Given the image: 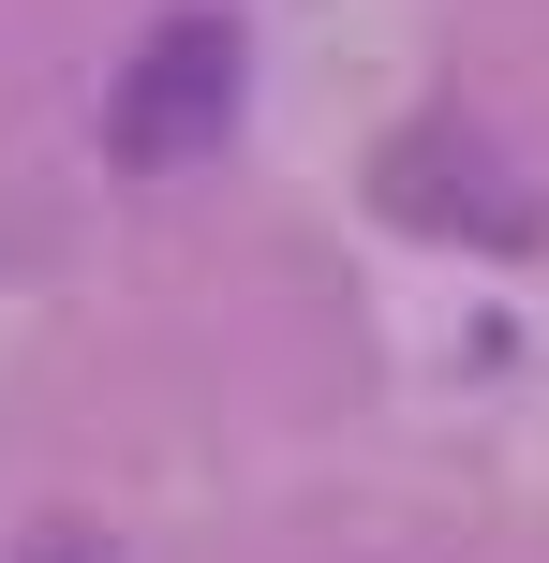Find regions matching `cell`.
Listing matches in <instances>:
<instances>
[{"label":"cell","instance_id":"1","mask_svg":"<svg viewBox=\"0 0 549 563\" xmlns=\"http://www.w3.org/2000/svg\"><path fill=\"white\" fill-rule=\"evenodd\" d=\"M238 89H253V45L238 15H164L134 59H119V104H105V164L119 178H178L238 134Z\"/></svg>","mask_w":549,"mask_h":563},{"label":"cell","instance_id":"2","mask_svg":"<svg viewBox=\"0 0 549 563\" xmlns=\"http://www.w3.org/2000/svg\"><path fill=\"white\" fill-rule=\"evenodd\" d=\"M372 194H386V223H416V238L535 253V178H520V164H491V148H475L461 119H416V134L372 164Z\"/></svg>","mask_w":549,"mask_h":563},{"label":"cell","instance_id":"3","mask_svg":"<svg viewBox=\"0 0 549 563\" xmlns=\"http://www.w3.org/2000/svg\"><path fill=\"white\" fill-rule=\"evenodd\" d=\"M30 563H89V549H75V534H59V549H30Z\"/></svg>","mask_w":549,"mask_h":563}]
</instances>
